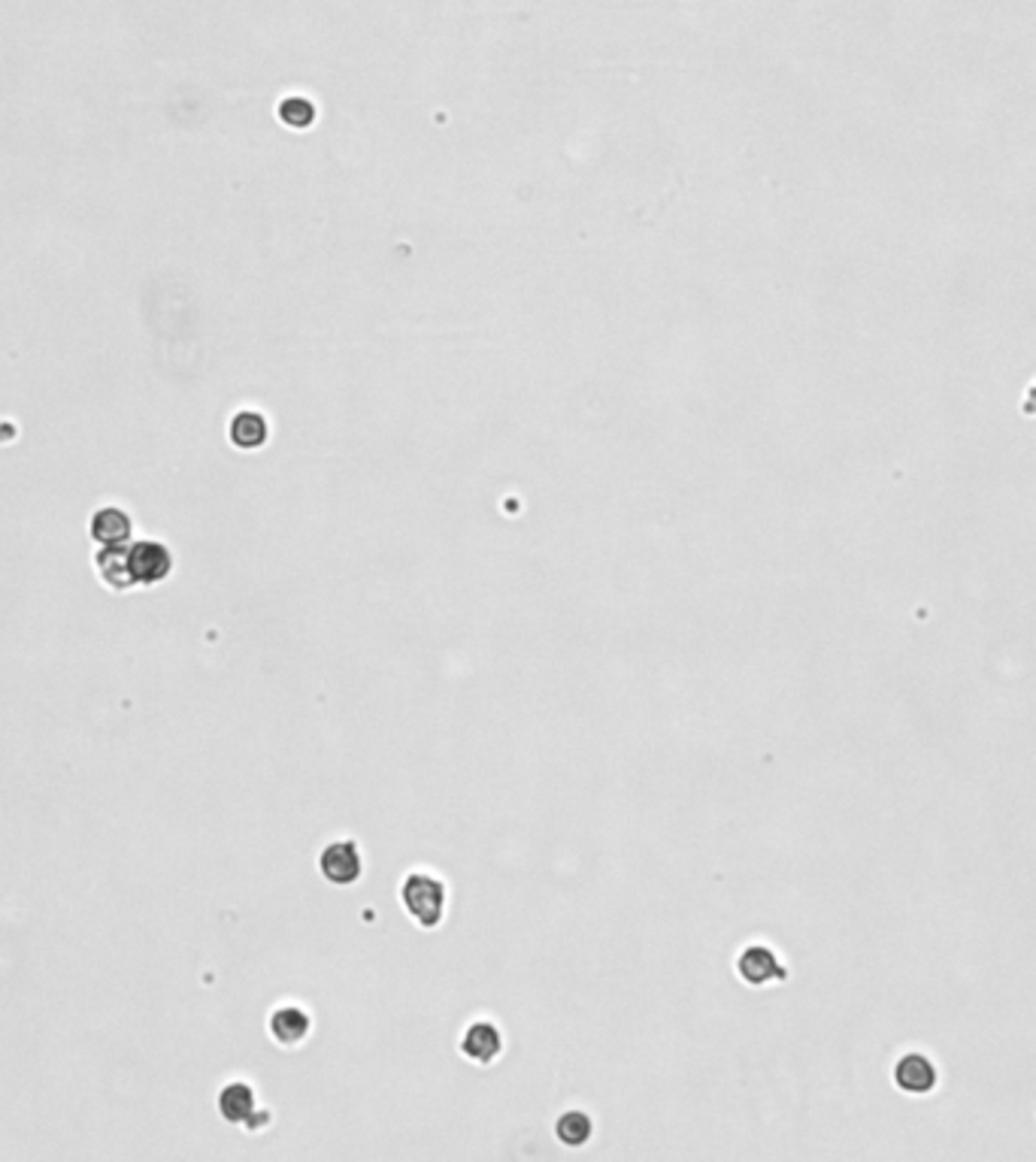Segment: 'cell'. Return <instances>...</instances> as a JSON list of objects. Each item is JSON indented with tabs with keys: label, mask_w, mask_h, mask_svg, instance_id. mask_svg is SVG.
<instances>
[{
	"label": "cell",
	"mask_w": 1036,
	"mask_h": 1162,
	"mask_svg": "<svg viewBox=\"0 0 1036 1162\" xmlns=\"http://www.w3.org/2000/svg\"><path fill=\"white\" fill-rule=\"evenodd\" d=\"M319 872L334 887H355L364 875L361 847L349 838L325 844V850L319 854Z\"/></svg>",
	"instance_id": "cell-2"
},
{
	"label": "cell",
	"mask_w": 1036,
	"mask_h": 1162,
	"mask_svg": "<svg viewBox=\"0 0 1036 1162\" xmlns=\"http://www.w3.org/2000/svg\"><path fill=\"white\" fill-rule=\"evenodd\" d=\"M400 902L415 926L436 929L446 917V884L430 872H412L400 884Z\"/></svg>",
	"instance_id": "cell-1"
},
{
	"label": "cell",
	"mask_w": 1036,
	"mask_h": 1162,
	"mask_svg": "<svg viewBox=\"0 0 1036 1162\" xmlns=\"http://www.w3.org/2000/svg\"><path fill=\"white\" fill-rule=\"evenodd\" d=\"M736 975L743 978L749 987H767V984L785 981L788 969L782 966L776 951H770L767 945H749L743 954L736 957Z\"/></svg>",
	"instance_id": "cell-4"
},
{
	"label": "cell",
	"mask_w": 1036,
	"mask_h": 1162,
	"mask_svg": "<svg viewBox=\"0 0 1036 1162\" xmlns=\"http://www.w3.org/2000/svg\"><path fill=\"white\" fill-rule=\"evenodd\" d=\"M895 1083H898L901 1093L927 1096V1093H933V1087L939 1083V1071H936V1065L924 1053H906L895 1065Z\"/></svg>",
	"instance_id": "cell-5"
},
{
	"label": "cell",
	"mask_w": 1036,
	"mask_h": 1162,
	"mask_svg": "<svg viewBox=\"0 0 1036 1162\" xmlns=\"http://www.w3.org/2000/svg\"><path fill=\"white\" fill-rule=\"evenodd\" d=\"M92 536L101 542V546H128V542H130V518L122 509L107 506V509H101L92 518Z\"/></svg>",
	"instance_id": "cell-10"
},
{
	"label": "cell",
	"mask_w": 1036,
	"mask_h": 1162,
	"mask_svg": "<svg viewBox=\"0 0 1036 1162\" xmlns=\"http://www.w3.org/2000/svg\"><path fill=\"white\" fill-rule=\"evenodd\" d=\"M218 1114H221V1120H228V1123H234V1126H246L249 1120H252V1114H255V1090L249 1087V1083H240V1080H234V1083H228V1087H221V1093H218Z\"/></svg>",
	"instance_id": "cell-8"
},
{
	"label": "cell",
	"mask_w": 1036,
	"mask_h": 1162,
	"mask_svg": "<svg viewBox=\"0 0 1036 1162\" xmlns=\"http://www.w3.org/2000/svg\"><path fill=\"white\" fill-rule=\"evenodd\" d=\"M279 118L291 127H310L316 121V107L307 98H288L279 107Z\"/></svg>",
	"instance_id": "cell-13"
},
{
	"label": "cell",
	"mask_w": 1036,
	"mask_h": 1162,
	"mask_svg": "<svg viewBox=\"0 0 1036 1162\" xmlns=\"http://www.w3.org/2000/svg\"><path fill=\"white\" fill-rule=\"evenodd\" d=\"M95 564H98L101 579H104L113 590H130V587H136V584H133V576H130V564H128V549H125V546H104L101 555L95 558Z\"/></svg>",
	"instance_id": "cell-9"
},
{
	"label": "cell",
	"mask_w": 1036,
	"mask_h": 1162,
	"mask_svg": "<svg viewBox=\"0 0 1036 1162\" xmlns=\"http://www.w3.org/2000/svg\"><path fill=\"white\" fill-rule=\"evenodd\" d=\"M267 421L258 412H240L231 421V442L243 451H255L267 442Z\"/></svg>",
	"instance_id": "cell-11"
},
{
	"label": "cell",
	"mask_w": 1036,
	"mask_h": 1162,
	"mask_svg": "<svg viewBox=\"0 0 1036 1162\" xmlns=\"http://www.w3.org/2000/svg\"><path fill=\"white\" fill-rule=\"evenodd\" d=\"M128 564H130V576H133V584H158L170 576L173 570V558H170V549L161 546V542L149 539V542H136V546L128 549Z\"/></svg>",
	"instance_id": "cell-3"
},
{
	"label": "cell",
	"mask_w": 1036,
	"mask_h": 1162,
	"mask_svg": "<svg viewBox=\"0 0 1036 1162\" xmlns=\"http://www.w3.org/2000/svg\"><path fill=\"white\" fill-rule=\"evenodd\" d=\"M461 1053L467 1059H473L476 1065H491L500 1059L503 1053V1036L500 1030L491 1024V1021H476L467 1027L464 1039H461Z\"/></svg>",
	"instance_id": "cell-6"
},
{
	"label": "cell",
	"mask_w": 1036,
	"mask_h": 1162,
	"mask_svg": "<svg viewBox=\"0 0 1036 1162\" xmlns=\"http://www.w3.org/2000/svg\"><path fill=\"white\" fill-rule=\"evenodd\" d=\"M555 1135L564 1147H585L595 1135V1120L585 1111H564L555 1123Z\"/></svg>",
	"instance_id": "cell-12"
},
{
	"label": "cell",
	"mask_w": 1036,
	"mask_h": 1162,
	"mask_svg": "<svg viewBox=\"0 0 1036 1162\" xmlns=\"http://www.w3.org/2000/svg\"><path fill=\"white\" fill-rule=\"evenodd\" d=\"M310 1030H313V1018L304 1009H298V1005H282V1009H276L270 1015V1036L282 1047H294V1045L307 1042Z\"/></svg>",
	"instance_id": "cell-7"
}]
</instances>
